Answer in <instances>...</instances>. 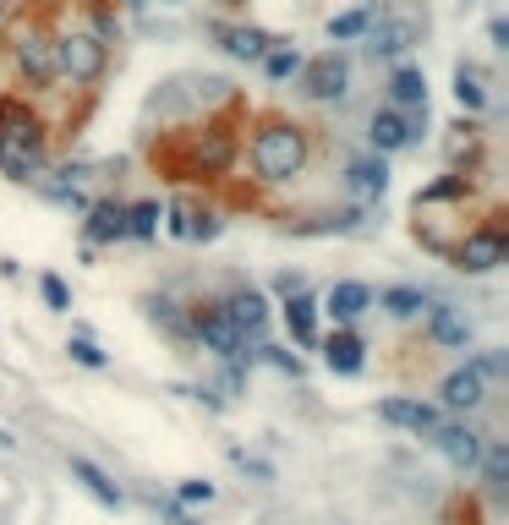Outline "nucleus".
<instances>
[{
    "mask_svg": "<svg viewBox=\"0 0 509 525\" xmlns=\"http://www.w3.org/2000/svg\"><path fill=\"white\" fill-rule=\"evenodd\" d=\"M252 170L263 175V181H296V175L307 170V137H302V126H285V121H274V126H263L258 137H252Z\"/></svg>",
    "mask_w": 509,
    "mask_h": 525,
    "instance_id": "nucleus-1",
    "label": "nucleus"
},
{
    "mask_svg": "<svg viewBox=\"0 0 509 525\" xmlns=\"http://www.w3.org/2000/svg\"><path fill=\"white\" fill-rule=\"evenodd\" d=\"M104 66H110V50H104L99 33H66V39H55V77L99 83Z\"/></svg>",
    "mask_w": 509,
    "mask_h": 525,
    "instance_id": "nucleus-2",
    "label": "nucleus"
},
{
    "mask_svg": "<svg viewBox=\"0 0 509 525\" xmlns=\"http://www.w3.org/2000/svg\"><path fill=\"white\" fill-rule=\"evenodd\" d=\"M11 61H17V72L28 77L33 88L55 83V39H50V28L22 22V28L11 33Z\"/></svg>",
    "mask_w": 509,
    "mask_h": 525,
    "instance_id": "nucleus-3",
    "label": "nucleus"
},
{
    "mask_svg": "<svg viewBox=\"0 0 509 525\" xmlns=\"http://www.w3.org/2000/svg\"><path fill=\"white\" fill-rule=\"evenodd\" d=\"M345 83H351V66H345V55H318L312 66H302V93L307 99H340Z\"/></svg>",
    "mask_w": 509,
    "mask_h": 525,
    "instance_id": "nucleus-4",
    "label": "nucleus"
},
{
    "mask_svg": "<svg viewBox=\"0 0 509 525\" xmlns=\"http://www.w3.org/2000/svg\"><path fill=\"white\" fill-rule=\"evenodd\" d=\"M367 137H373L378 154H400V148H411V137H416V115H406V110H373Z\"/></svg>",
    "mask_w": 509,
    "mask_h": 525,
    "instance_id": "nucleus-5",
    "label": "nucleus"
},
{
    "mask_svg": "<svg viewBox=\"0 0 509 525\" xmlns=\"http://www.w3.org/2000/svg\"><path fill=\"white\" fill-rule=\"evenodd\" d=\"M198 340L214 350V356H225V361L247 356V334H241L225 312H203V318H198Z\"/></svg>",
    "mask_w": 509,
    "mask_h": 525,
    "instance_id": "nucleus-6",
    "label": "nucleus"
},
{
    "mask_svg": "<svg viewBox=\"0 0 509 525\" xmlns=\"http://www.w3.org/2000/svg\"><path fill=\"white\" fill-rule=\"evenodd\" d=\"M378 416H384L389 427H406V433H438V427H444V422H438V405H427V400H400V394L378 405Z\"/></svg>",
    "mask_w": 509,
    "mask_h": 525,
    "instance_id": "nucleus-7",
    "label": "nucleus"
},
{
    "mask_svg": "<svg viewBox=\"0 0 509 525\" xmlns=\"http://www.w3.org/2000/svg\"><path fill=\"white\" fill-rule=\"evenodd\" d=\"M482 400H488V378H482L471 361H466L460 372H449V378H444V405H449V411H477Z\"/></svg>",
    "mask_w": 509,
    "mask_h": 525,
    "instance_id": "nucleus-8",
    "label": "nucleus"
},
{
    "mask_svg": "<svg viewBox=\"0 0 509 525\" xmlns=\"http://www.w3.org/2000/svg\"><path fill=\"white\" fill-rule=\"evenodd\" d=\"M499 263H504V236H493V230L460 241V252H455V268H466V274H488Z\"/></svg>",
    "mask_w": 509,
    "mask_h": 525,
    "instance_id": "nucleus-9",
    "label": "nucleus"
},
{
    "mask_svg": "<svg viewBox=\"0 0 509 525\" xmlns=\"http://www.w3.org/2000/svg\"><path fill=\"white\" fill-rule=\"evenodd\" d=\"M0 137L22 148H44V121L33 110H22V104H0Z\"/></svg>",
    "mask_w": 509,
    "mask_h": 525,
    "instance_id": "nucleus-10",
    "label": "nucleus"
},
{
    "mask_svg": "<svg viewBox=\"0 0 509 525\" xmlns=\"http://www.w3.org/2000/svg\"><path fill=\"white\" fill-rule=\"evenodd\" d=\"M214 39H219V50L236 55V61H263L269 44H274L263 28H214Z\"/></svg>",
    "mask_w": 509,
    "mask_h": 525,
    "instance_id": "nucleus-11",
    "label": "nucleus"
},
{
    "mask_svg": "<svg viewBox=\"0 0 509 525\" xmlns=\"http://www.w3.org/2000/svg\"><path fill=\"white\" fill-rule=\"evenodd\" d=\"M230 159H236V137H230L225 126H208L198 137V170L219 175V170H230Z\"/></svg>",
    "mask_w": 509,
    "mask_h": 525,
    "instance_id": "nucleus-12",
    "label": "nucleus"
},
{
    "mask_svg": "<svg viewBox=\"0 0 509 525\" xmlns=\"http://www.w3.org/2000/svg\"><path fill=\"white\" fill-rule=\"evenodd\" d=\"M219 312H225V318L236 323L241 334H258V329H263V318H269V301H263L258 290H236V296H230Z\"/></svg>",
    "mask_w": 509,
    "mask_h": 525,
    "instance_id": "nucleus-13",
    "label": "nucleus"
},
{
    "mask_svg": "<svg viewBox=\"0 0 509 525\" xmlns=\"http://www.w3.org/2000/svg\"><path fill=\"white\" fill-rule=\"evenodd\" d=\"M389 99H395L400 110L422 115L427 110V77L416 72V66H395V77H389Z\"/></svg>",
    "mask_w": 509,
    "mask_h": 525,
    "instance_id": "nucleus-14",
    "label": "nucleus"
},
{
    "mask_svg": "<svg viewBox=\"0 0 509 525\" xmlns=\"http://www.w3.org/2000/svg\"><path fill=\"white\" fill-rule=\"evenodd\" d=\"M373 307V290L362 285V279H340V285L329 290V312L340 323H351V318H362V312Z\"/></svg>",
    "mask_w": 509,
    "mask_h": 525,
    "instance_id": "nucleus-15",
    "label": "nucleus"
},
{
    "mask_svg": "<svg viewBox=\"0 0 509 525\" xmlns=\"http://www.w3.org/2000/svg\"><path fill=\"white\" fill-rule=\"evenodd\" d=\"M433 438H438V449H444L455 465H466V471L482 460V433H471V427H438Z\"/></svg>",
    "mask_w": 509,
    "mask_h": 525,
    "instance_id": "nucleus-16",
    "label": "nucleus"
},
{
    "mask_svg": "<svg viewBox=\"0 0 509 525\" xmlns=\"http://www.w3.org/2000/svg\"><path fill=\"white\" fill-rule=\"evenodd\" d=\"M72 476H77V482H83V487H88V493H94V498H99L104 509H121V487H115V482H110V476L99 471L94 460H83V454H72Z\"/></svg>",
    "mask_w": 509,
    "mask_h": 525,
    "instance_id": "nucleus-17",
    "label": "nucleus"
},
{
    "mask_svg": "<svg viewBox=\"0 0 509 525\" xmlns=\"http://www.w3.org/2000/svg\"><path fill=\"white\" fill-rule=\"evenodd\" d=\"M285 323H291V340H296V345H307V350L318 345V307L307 301V290L285 301Z\"/></svg>",
    "mask_w": 509,
    "mask_h": 525,
    "instance_id": "nucleus-18",
    "label": "nucleus"
},
{
    "mask_svg": "<svg viewBox=\"0 0 509 525\" xmlns=\"http://www.w3.org/2000/svg\"><path fill=\"white\" fill-rule=\"evenodd\" d=\"M323 361H329V372H340V378H356V372H362V340H356V334H334V340L323 345Z\"/></svg>",
    "mask_w": 509,
    "mask_h": 525,
    "instance_id": "nucleus-19",
    "label": "nucleus"
},
{
    "mask_svg": "<svg viewBox=\"0 0 509 525\" xmlns=\"http://www.w3.org/2000/svg\"><path fill=\"white\" fill-rule=\"evenodd\" d=\"M39 165H44V148H22V143H6V137H0V170H6L11 181L39 175Z\"/></svg>",
    "mask_w": 509,
    "mask_h": 525,
    "instance_id": "nucleus-20",
    "label": "nucleus"
},
{
    "mask_svg": "<svg viewBox=\"0 0 509 525\" xmlns=\"http://www.w3.org/2000/svg\"><path fill=\"white\" fill-rule=\"evenodd\" d=\"M411 39H416L411 22H384V28H367V50H373V55H400V50H411Z\"/></svg>",
    "mask_w": 509,
    "mask_h": 525,
    "instance_id": "nucleus-21",
    "label": "nucleus"
},
{
    "mask_svg": "<svg viewBox=\"0 0 509 525\" xmlns=\"http://www.w3.org/2000/svg\"><path fill=\"white\" fill-rule=\"evenodd\" d=\"M433 340L438 345H466L471 340V323L460 318L455 307H433Z\"/></svg>",
    "mask_w": 509,
    "mask_h": 525,
    "instance_id": "nucleus-22",
    "label": "nucleus"
},
{
    "mask_svg": "<svg viewBox=\"0 0 509 525\" xmlns=\"http://www.w3.org/2000/svg\"><path fill=\"white\" fill-rule=\"evenodd\" d=\"M351 186H356L362 197H384V186H389L384 159H356V165H351Z\"/></svg>",
    "mask_w": 509,
    "mask_h": 525,
    "instance_id": "nucleus-23",
    "label": "nucleus"
},
{
    "mask_svg": "<svg viewBox=\"0 0 509 525\" xmlns=\"http://www.w3.org/2000/svg\"><path fill=\"white\" fill-rule=\"evenodd\" d=\"M455 99L466 104V110H482V104H488V88H482V72L471 61H460L455 66Z\"/></svg>",
    "mask_w": 509,
    "mask_h": 525,
    "instance_id": "nucleus-24",
    "label": "nucleus"
},
{
    "mask_svg": "<svg viewBox=\"0 0 509 525\" xmlns=\"http://www.w3.org/2000/svg\"><path fill=\"white\" fill-rule=\"evenodd\" d=\"M88 236H94V241H121V236H126V208H121V203H99V208H94V225H88Z\"/></svg>",
    "mask_w": 509,
    "mask_h": 525,
    "instance_id": "nucleus-25",
    "label": "nucleus"
},
{
    "mask_svg": "<svg viewBox=\"0 0 509 525\" xmlns=\"http://www.w3.org/2000/svg\"><path fill=\"white\" fill-rule=\"evenodd\" d=\"M263 72H269L274 83H285V77L302 72V55H296L291 44H269V55H263Z\"/></svg>",
    "mask_w": 509,
    "mask_h": 525,
    "instance_id": "nucleus-26",
    "label": "nucleus"
},
{
    "mask_svg": "<svg viewBox=\"0 0 509 525\" xmlns=\"http://www.w3.org/2000/svg\"><path fill=\"white\" fill-rule=\"evenodd\" d=\"M159 219H165L159 214V203H132L126 208V236H154Z\"/></svg>",
    "mask_w": 509,
    "mask_h": 525,
    "instance_id": "nucleus-27",
    "label": "nucleus"
},
{
    "mask_svg": "<svg viewBox=\"0 0 509 525\" xmlns=\"http://www.w3.org/2000/svg\"><path fill=\"white\" fill-rule=\"evenodd\" d=\"M384 307L395 312V318H416V312L427 307V296H422V290H406V285H400V290H384Z\"/></svg>",
    "mask_w": 509,
    "mask_h": 525,
    "instance_id": "nucleus-28",
    "label": "nucleus"
},
{
    "mask_svg": "<svg viewBox=\"0 0 509 525\" xmlns=\"http://www.w3.org/2000/svg\"><path fill=\"white\" fill-rule=\"evenodd\" d=\"M367 33V11H345V17H334L329 22V39L340 44V39H362Z\"/></svg>",
    "mask_w": 509,
    "mask_h": 525,
    "instance_id": "nucleus-29",
    "label": "nucleus"
},
{
    "mask_svg": "<svg viewBox=\"0 0 509 525\" xmlns=\"http://www.w3.org/2000/svg\"><path fill=\"white\" fill-rule=\"evenodd\" d=\"M66 350H72V361H77V367H104V350H99L94 340H88V334H77V340L66 345Z\"/></svg>",
    "mask_w": 509,
    "mask_h": 525,
    "instance_id": "nucleus-30",
    "label": "nucleus"
},
{
    "mask_svg": "<svg viewBox=\"0 0 509 525\" xmlns=\"http://www.w3.org/2000/svg\"><path fill=\"white\" fill-rule=\"evenodd\" d=\"M460 192H466V175H444V181H433L416 203H438V197H460Z\"/></svg>",
    "mask_w": 509,
    "mask_h": 525,
    "instance_id": "nucleus-31",
    "label": "nucleus"
},
{
    "mask_svg": "<svg viewBox=\"0 0 509 525\" xmlns=\"http://www.w3.org/2000/svg\"><path fill=\"white\" fill-rule=\"evenodd\" d=\"M39 290H44V301H50L55 312H66V307H72V296H66V285H61L55 274H44V279H39Z\"/></svg>",
    "mask_w": 509,
    "mask_h": 525,
    "instance_id": "nucleus-32",
    "label": "nucleus"
},
{
    "mask_svg": "<svg viewBox=\"0 0 509 525\" xmlns=\"http://www.w3.org/2000/svg\"><path fill=\"white\" fill-rule=\"evenodd\" d=\"M504 471H509V454L488 449V487H493V493H504Z\"/></svg>",
    "mask_w": 509,
    "mask_h": 525,
    "instance_id": "nucleus-33",
    "label": "nucleus"
},
{
    "mask_svg": "<svg viewBox=\"0 0 509 525\" xmlns=\"http://www.w3.org/2000/svg\"><path fill=\"white\" fill-rule=\"evenodd\" d=\"M181 498H187V504H198V498H203V504H208V498H214V487H208V482H187V487H181Z\"/></svg>",
    "mask_w": 509,
    "mask_h": 525,
    "instance_id": "nucleus-34",
    "label": "nucleus"
},
{
    "mask_svg": "<svg viewBox=\"0 0 509 525\" xmlns=\"http://www.w3.org/2000/svg\"><path fill=\"white\" fill-rule=\"evenodd\" d=\"M11 443H17V438H11V433H6V427H0V449H11Z\"/></svg>",
    "mask_w": 509,
    "mask_h": 525,
    "instance_id": "nucleus-35",
    "label": "nucleus"
},
{
    "mask_svg": "<svg viewBox=\"0 0 509 525\" xmlns=\"http://www.w3.org/2000/svg\"><path fill=\"white\" fill-rule=\"evenodd\" d=\"M219 6H230V11H236V6H241V0H219Z\"/></svg>",
    "mask_w": 509,
    "mask_h": 525,
    "instance_id": "nucleus-36",
    "label": "nucleus"
},
{
    "mask_svg": "<svg viewBox=\"0 0 509 525\" xmlns=\"http://www.w3.org/2000/svg\"><path fill=\"white\" fill-rule=\"evenodd\" d=\"M132 6H143V0H132Z\"/></svg>",
    "mask_w": 509,
    "mask_h": 525,
    "instance_id": "nucleus-37",
    "label": "nucleus"
}]
</instances>
